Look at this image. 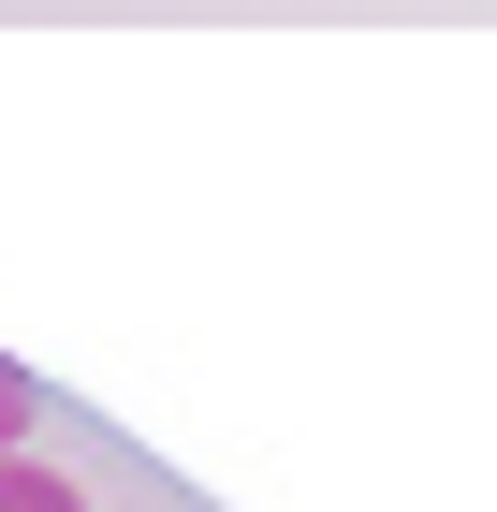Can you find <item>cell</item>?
Returning <instances> with one entry per match:
<instances>
[{
	"mask_svg": "<svg viewBox=\"0 0 497 512\" xmlns=\"http://www.w3.org/2000/svg\"><path fill=\"white\" fill-rule=\"evenodd\" d=\"M0 512H88V483L44 469V454H0Z\"/></svg>",
	"mask_w": 497,
	"mask_h": 512,
	"instance_id": "obj_1",
	"label": "cell"
},
{
	"mask_svg": "<svg viewBox=\"0 0 497 512\" xmlns=\"http://www.w3.org/2000/svg\"><path fill=\"white\" fill-rule=\"evenodd\" d=\"M15 439H30V366L0 352V454H15Z\"/></svg>",
	"mask_w": 497,
	"mask_h": 512,
	"instance_id": "obj_2",
	"label": "cell"
}]
</instances>
